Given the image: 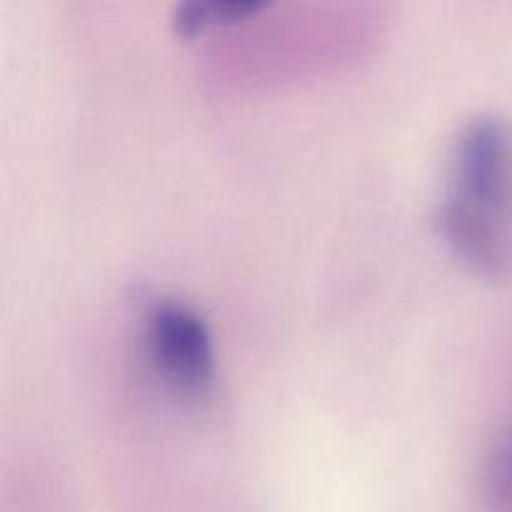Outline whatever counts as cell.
<instances>
[{"label":"cell","instance_id":"cell-1","mask_svg":"<svg viewBox=\"0 0 512 512\" xmlns=\"http://www.w3.org/2000/svg\"><path fill=\"white\" fill-rule=\"evenodd\" d=\"M510 220L512 133L495 115H475L455 135L438 228L470 268L503 278L512 265Z\"/></svg>","mask_w":512,"mask_h":512},{"label":"cell","instance_id":"cell-3","mask_svg":"<svg viewBox=\"0 0 512 512\" xmlns=\"http://www.w3.org/2000/svg\"><path fill=\"white\" fill-rule=\"evenodd\" d=\"M268 8L263 0H190L175 8L173 25L178 33L193 35L213 25L235 23Z\"/></svg>","mask_w":512,"mask_h":512},{"label":"cell","instance_id":"cell-2","mask_svg":"<svg viewBox=\"0 0 512 512\" xmlns=\"http://www.w3.org/2000/svg\"><path fill=\"white\" fill-rule=\"evenodd\" d=\"M143 350L155 378L185 403L213 398V335L203 315L180 298H155L143 313Z\"/></svg>","mask_w":512,"mask_h":512},{"label":"cell","instance_id":"cell-4","mask_svg":"<svg viewBox=\"0 0 512 512\" xmlns=\"http://www.w3.org/2000/svg\"><path fill=\"white\" fill-rule=\"evenodd\" d=\"M483 490L495 512H512V428L495 440L485 460Z\"/></svg>","mask_w":512,"mask_h":512}]
</instances>
